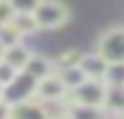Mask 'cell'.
<instances>
[{"label":"cell","instance_id":"cell-1","mask_svg":"<svg viewBox=\"0 0 124 119\" xmlns=\"http://www.w3.org/2000/svg\"><path fill=\"white\" fill-rule=\"evenodd\" d=\"M36 29H44V31H54V29H62V26L70 21V10L65 3L60 0H41L36 5V10L31 13Z\"/></svg>","mask_w":124,"mask_h":119},{"label":"cell","instance_id":"cell-2","mask_svg":"<svg viewBox=\"0 0 124 119\" xmlns=\"http://www.w3.org/2000/svg\"><path fill=\"white\" fill-rule=\"evenodd\" d=\"M96 55H101L108 65L124 62V26H114L101 34L96 41Z\"/></svg>","mask_w":124,"mask_h":119},{"label":"cell","instance_id":"cell-3","mask_svg":"<svg viewBox=\"0 0 124 119\" xmlns=\"http://www.w3.org/2000/svg\"><path fill=\"white\" fill-rule=\"evenodd\" d=\"M36 83H39V80H34L29 72L21 70V72H16V78L10 80V83H5V86H3L0 98H3L8 106L21 103V101H29V98H34V96H36Z\"/></svg>","mask_w":124,"mask_h":119},{"label":"cell","instance_id":"cell-4","mask_svg":"<svg viewBox=\"0 0 124 119\" xmlns=\"http://www.w3.org/2000/svg\"><path fill=\"white\" fill-rule=\"evenodd\" d=\"M70 96H72V103H80V106H103V98H106V80L85 78L75 91H70Z\"/></svg>","mask_w":124,"mask_h":119},{"label":"cell","instance_id":"cell-5","mask_svg":"<svg viewBox=\"0 0 124 119\" xmlns=\"http://www.w3.org/2000/svg\"><path fill=\"white\" fill-rule=\"evenodd\" d=\"M67 93H70V91L65 88V83L60 80L57 72L46 75V78H41L36 83V96H39V98H44V101H60V98H65Z\"/></svg>","mask_w":124,"mask_h":119},{"label":"cell","instance_id":"cell-6","mask_svg":"<svg viewBox=\"0 0 124 119\" xmlns=\"http://www.w3.org/2000/svg\"><path fill=\"white\" fill-rule=\"evenodd\" d=\"M8 119H49V114H46V106L29 98V101L8 106Z\"/></svg>","mask_w":124,"mask_h":119},{"label":"cell","instance_id":"cell-7","mask_svg":"<svg viewBox=\"0 0 124 119\" xmlns=\"http://www.w3.org/2000/svg\"><path fill=\"white\" fill-rule=\"evenodd\" d=\"M80 70L85 72V78H93V80H106V72H108V62L103 60L101 55H80L78 60Z\"/></svg>","mask_w":124,"mask_h":119},{"label":"cell","instance_id":"cell-8","mask_svg":"<svg viewBox=\"0 0 124 119\" xmlns=\"http://www.w3.org/2000/svg\"><path fill=\"white\" fill-rule=\"evenodd\" d=\"M31 55H34V52H31L23 41H18V44H13V47H5V49H3V57H0V60H3V62H8L13 70L21 72L23 67H26V62L31 60Z\"/></svg>","mask_w":124,"mask_h":119},{"label":"cell","instance_id":"cell-9","mask_svg":"<svg viewBox=\"0 0 124 119\" xmlns=\"http://www.w3.org/2000/svg\"><path fill=\"white\" fill-rule=\"evenodd\" d=\"M101 109L111 117H122L124 114V86H108L106 83V98H103Z\"/></svg>","mask_w":124,"mask_h":119},{"label":"cell","instance_id":"cell-10","mask_svg":"<svg viewBox=\"0 0 124 119\" xmlns=\"http://www.w3.org/2000/svg\"><path fill=\"white\" fill-rule=\"evenodd\" d=\"M23 72H29L34 80H41L46 78V75H52V72H57V65L49 60V57H41V55H31V60L26 62V67H23Z\"/></svg>","mask_w":124,"mask_h":119},{"label":"cell","instance_id":"cell-11","mask_svg":"<svg viewBox=\"0 0 124 119\" xmlns=\"http://www.w3.org/2000/svg\"><path fill=\"white\" fill-rule=\"evenodd\" d=\"M57 75H60V80L65 83L67 91H75V88L85 80V72L80 70V65H65V67H60Z\"/></svg>","mask_w":124,"mask_h":119},{"label":"cell","instance_id":"cell-12","mask_svg":"<svg viewBox=\"0 0 124 119\" xmlns=\"http://www.w3.org/2000/svg\"><path fill=\"white\" fill-rule=\"evenodd\" d=\"M72 119H106L108 114L101 106H80V103H70V111H67Z\"/></svg>","mask_w":124,"mask_h":119},{"label":"cell","instance_id":"cell-13","mask_svg":"<svg viewBox=\"0 0 124 119\" xmlns=\"http://www.w3.org/2000/svg\"><path fill=\"white\" fill-rule=\"evenodd\" d=\"M10 26L18 31L21 39H23V36H29V34H34V31H39L36 24H34V18H31V16H23V13H16L13 21H10Z\"/></svg>","mask_w":124,"mask_h":119},{"label":"cell","instance_id":"cell-14","mask_svg":"<svg viewBox=\"0 0 124 119\" xmlns=\"http://www.w3.org/2000/svg\"><path fill=\"white\" fill-rule=\"evenodd\" d=\"M21 41V36H18V31H16L10 24L0 26V44H3V49L5 47H13V44H18Z\"/></svg>","mask_w":124,"mask_h":119},{"label":"cell","instance_id":"cell-15","mask_svg":"<svg viewBox=\"0 0 124 119\" xmlns=\"http://www.w3.org/2000/svg\"><path fill=\"white\" fill-rule=\"evenodd\" d=\"M39 3H41V0H10L13 10H16V13H23V16H31V13L36 10Z\"/></svg>","mask_w":124,"mask_h":119},{"label":"cell","instance_id":"cell-16","mask_svg":"<svg viewBox=\"0 0 124 119\" xmlns=\"http://www.w3.org/2000/svg\"><path fill=\"white\" fill-rule=\"evenodd\" d=\"M78 60H80V52L78 49H67V52H62L60 57H57V67H65V65H78Z\"/></svg>","mask_w":124,"mask_h":119},{"label":"cell","instance_id":"cell-17","mask_svg":"<svg viewBox=\"0 0 124 119\" xmlns=\"http://www.w3.org/2000/svg\"><path fill=\"white\" fill-rule=\"evenodd\" d=\"M13 16H16V10H13V5H10V0H0V26L10 24Z\"/></svg>","mask_w":124,"mask_h":119},{"label":"cell","instance_id":"cell-18","mask_svg":"<svg viewBox=\"0 0 124 119\" xmlns=\"http://www.w3.org/2000/svg\"><path fill=\"white\" fill-rule=\"evenodd\" d=\"M16 72H18V70H13V67H10L8 62H3V60H0V86L10 83V80L16 78Z\"/></svg>","mask_w":124,"mask_h":119},{"label":"cell","instance_id":"cell-19","mask_svg":"<svg viewBox=\"0 0 124 119\" xmlns=\"http://www.w3.org/2000/svg\"><path fill=\"white\" fill-rule=\"evenodd\" d=\"M0 119H8V103L0 98Z\"/></svg>","mask_w":124,"mask_h":119},{"label":"cell","instance_id":"cell-20","mask_svg":"<svg viewBox=\"0 0 124 119\" xmlns=\"http://www.w3.org/2000/svg\"><path fill=\"white\" fill-rule=\"evenodd\" d=\"M49 119H72L70 114H57V117H49Z\"/></svg>","mask_w":124,"mask_h":119},{"label":"cell","instance_id":"cell-21","mask_svg":"<svg viewBox=\"0 0 124 119\" xmlns=\"http://www.w3.org/2000/svg\"><path fill=\"white\" fill-rule=\"evenodd\" d=\"M0 57H3V44H0Z\"/></svg>","mask_w":124,"mask_h":119},{"label":"cell","instance_id":"cell-22","mask_svg":"<svg viewBox=\"0 0 124 119\" xmlns=\"http://www.w3.org/2000/svg\"><path fill=\"white\" fill-rule=\"evenodd\" d=\"M0 91H3V86H0Z\"/></svg>","mask_w":124,"mask_h":119}]
</instances>
